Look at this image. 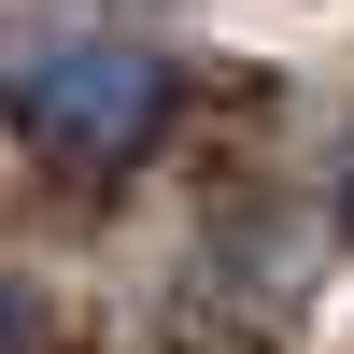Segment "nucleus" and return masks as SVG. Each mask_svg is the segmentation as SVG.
<instances>
[{
  "label": "nucleus",
  "instance_id": "obj_1",
  "mask_svg": "<svg viewBox=\"0 0 354 354\" xmlns=\"http://www.w3.org/2000/svg\"><path fill=\"white\" fill-rule=\"evenodd\" d=\"M15 113H28V142H57V156H142V128L170 113V57L156 43H43L15 71Z\"/></svg>",
  "mask_w": 354,
  "mask_h": 354
},
{
  "label": "nucleus",
  "instance_id": "obj_2",
  "mask_svg": "<svg viewBox=\"0 0 354 354\" xmlns=\"http://www.w3.org/2000/svg\"><path fill=\"white\" fill-rule=\"evenodd\" d=\"M0 354H28V312H15V298H0Z\"/></svg>",
  "mask_w": 354,
  "mask_h": 354
},
{
  "label": "nucleus",
  "instance_id": "obj_3",
  "mask_svg": "<svg viewBox=\"0 0 354 354\" xmlns=\"http://www.w3.org/2000/svg\"><path fill=\"white\" fill-rule=\"evenodd\" d=\"M340 213H354V170H340Z\"/></svg>",
  "mask_w": 354,
  "mask_h": 354
}]
</instances>
